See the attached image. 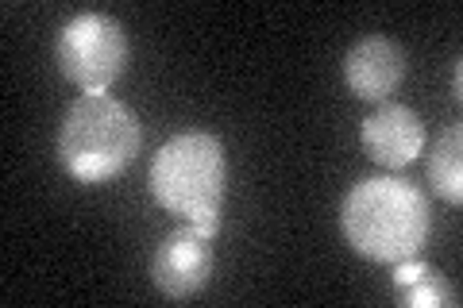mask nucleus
Segmentation results:
<instances>
[{
	"instance_id": "f257e3e1",
	"label": "nucleus",
	"mask_w": 463,
	"mask_h": 308,
	"mask_svg": "<svg viewBox=\"0 0 463 308\" xmlns=\"http://www.w3.org/2000/svg\"><path fill=\"white\" fill-rule=\"evenodd\" d=\"M340 231L347 247L379 266L421 255L432 231L429 197L405 178L374 173L347 189L340 204Z\"/></svg>"
},
{
	"instance_id": "9d476101",
	"label": "nucleus",
	"mask_w": 463,
	"mask_h": 308,
	"mask_svg": "<svg viewBox=\"0 0 463 308\" xmlns=\"http://www.w3.org/2000/svg\"><path fill=\"white\" fill-rule=\"evenodd\" d=\"M452 97L459 100L463 93H459V58H456V66H452Z\"/></svg>"
},
{
	"instance_id": "f03ea898",
	"label": "nucleus",
	"mask_w": 463,
	"mask_h": 308,
	"mask_svg": "<svg viewBox=\"0 0 463 308\" xmlns=\"http://www.w3.org/2000/svg\"><path fill=\"white\" fill-rule=\"evenodd\" d=\"M147 185L158 209L182 216L205 239H216L224 228L228 197V154L224 143L209 131H178L151 158Z\"/></svg>"
},
{
	"instance_id": "423d86ee",
	"label": "nucleus",
	"mask_w": 463,
	"mask_h": 308,
	"mask_svg": "<svg viewBox=\"0 0 463 308\" xmlns=\"http://www.w3.org/2000/svg\"><path fill=\"white\" fill-rule=\"evenodd\" d=\"M359 146L374 166L405 170L417 163V154H425V120L410 105L386 100L359 124Z\"/></svg>"
},
{
	"instance_id": "0eeeda50",
	"label": "nucleus",
	"mask_w": 463,
	"mask_h": 308,
	"mask_svg": "<svg viewBox=\"0 0 463 308\" xmlns=\"http://www.w3.org/2000/svg\"><path fill=\"white\" fill-rule=\"evenodd\" d=\"M402 78H405V51L386 35L355 39L344 54V85L359 100L386 105L398 93Z\"/></svg>"
},
{
	"instance_id": "1a4fd4ad",
	"label": "nucleus",
	"mask_w": 463,
	"mask_h": 308,
	"mask_svg": "<svg viewBox=\"0 0 463 308\" xmlns=\"http://www.w3.org/2000/svg\"><path fill=\"white\" fill-rule=\"evenodd\" d=\"M394 301L405 304V308H456L459 293L440 270H429L425 277H417L413 285L394 289Z\"/></svg>"
},
{
	"instance_id": "39448f33",
	"label": "nucleus",
	"mask_w": 463,
	"mask_h": 308,
	"mask_svg": "<svg viewBox=\"0 0 463 308\" xmlns=\"http://www.w3.org/2000/svg\"><path fill=\"white\" fill-rule=\"evenodd\" d=\"M213 277V239H205L197 228L182 224L174 228L163 243L155 247L151 258V282L170 301H190L205 293Z\"/></svg>"
},
{
	"instance_id": "7ed1b4c3",
	"label": "nucleus",
	"mask_w": 463,
	"mask_h": 308,
	"mask_svg": "<svg viewBox=\"0 0 463 308\" xmlns=\"http://www.w3.org/2000/svg\"><path fill=\"white\" fill-rule=\"evenodd\" d=\"M143 146L139 116L109 93H85L66 108L58 124L54 154L70 182L105 185L136 163Z\"/></svg>"
},
{
	"instance_id": "20e7f679",
	"label": "nucleus",
	"mask_w": 463,
	"mask_h": 308,
	"mask_svg": "<svg viewBox=\"0 0 463 308\" xmlns=\"http://www.w3.org/2000/svg\"><path fill=\"white\" fill-rule=\"evenodd\" d=\"M132 58L124 23L109 12H78L58 27L54 62L70 85L81 93H109Z\"/></svg>"
},
{
	"instance_id": "6e6552de",
	"label": "nucleus",
	"mask_w": 463,
	"mask_h": 308,
	"mask_svg": "<svg viewBox=\"0 0 463 308\" xmlns=\"http://www.w3.org/2000/svg\"><path fill=\"white\" fill-rule=\"evenodd\" d=\"M425 178L432 185V193L448 201L452 209L463 204V127L448 124L429 146L425 158Z\"/></svg>"
}]
</instances>
